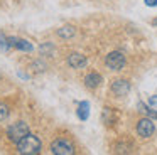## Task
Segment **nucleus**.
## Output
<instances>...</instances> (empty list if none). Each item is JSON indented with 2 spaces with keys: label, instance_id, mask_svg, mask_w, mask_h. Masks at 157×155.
<instances>
[{
  "label": "nucleus",
  "instance_id": "1",
  "mask_svg": "<svg viewBox=\"0 0 157 155\" xmlns=\"http://www.w3.org/2000/svg\"><path fill=\"white\" fill-rule=\"evenodd\" d=\"M15 145H17V152L22 155H37V153H41V150H42V143H41V140H39V137H36V135H32V133H27Z\"/></svg>",
  "mask_w": 157,
  "mask_h": 155
},
{
  "label": "nucleus",
  "instance_id": "2",
  "mask_svg": "<svg viewBox=\"0 0 157 155\" xmlns=\"http://www.w3.org/2000/svg\"><path fill=\"white\" fill-rule=\"evenodd\" d=\"M27 133H31V131H29V125L25 123V121H15L14 125H10V127L7 128V137H9V140L14 142V143L21 142Z\"/></svg>",
  "mask_w": 157,
  "mask_h": 155
},
{
  "label": "nucleus",
  "instance_id": "3",
  "mask_svg": "<svg viewBox=\"0 0 157 155\" xmlns=\"http://www.w3.org/2000/svg\"><path fill=\"white\" fill-rule=\"evenodd\" d=\"M51 152L54 155H73L75 153V145L68 138H56L51 143Z\"/></svg>",
  "mask_w": 157,
  "mask_h": 155
},
{
  "label": "nucleus",
  "instance_id": "4",
  "mask_svg": "<svg viewBox=\"0 0 157 155\" xmlns=\"http://www.w3.org/2000/svg\"><path fill=\"white\" fill-rule=\"evenodd\" d=\"M125 62H127V59H125V56H123V52H120V51L110 52L105 59L106 67L112 69V71H122L123 67H125Z\"/></svg>",
  "mask_w": 157,
  "mask_h": 155
},
{
  "label": "nucleus",
  "instance_id": "5",
  "mask_svg": "<svg viewBox=\"0 0 157 155\" xmlns=\"http://www.w3.org/2000/svg\"><path fill=\"white\" fill-rule=\"evenodd\" d=\"M154 131H155V125H154V121L150 118H142L137 123V133H139V137L149 138L154 135Z\"/></svg>",
  "mask_w": 157,
  "mask_h": 155
},
{
  "label": "nucleus",
  "instance_id": "6",
  "mask_svg": "<svg viewBox=\"0 0 157 155\" xmlns=\"http://www.w3.org/2000/svg\"><path fill=\"white\" fill-rule=\"evenodd\" d=\"M110 89H112V93L115 94V96H118V98L127 96V94L130 93V83L127 79H117V81L112 83Z\"/></svg>",
  "mask_w": 157,
  "mask_h": 155
},
{
  "label": "nucleus",
  "instance_id": "7",
  "mask_svg": "<svg viewBox=\"0 0 157 155\" xmlns=\"http://www.w3.org/2000/svg\"><path fill=\"white\" fill-rule=\"evenodd\" d=\"M86 64H88V59L79 52H73L68 56V66L73 69H83Z\"/></svg>",
  "mask_w": 157,
  "mask_h": 155
},
{
  "label": "nucleus",
  "instance_id": "8",
  "mask_svg": "<svg viewBox=\"0 0 157 155\" xmlns=\"http://www.w3.org/2000/svg\"><path fill=\"white\" fill-rule=\"evenodd\" d=\"M7 40H9V46L10 47H15V49H19V51H24V52H32V44L29 42V40H25V39H19V37H7Z\"/></svg>",
  "mask_w": 157,
  "mask_h": 155
},
{
  "label": "nucleus",
  "instance_id": "9",
  "mask_svg": "<svg viewBox=\"0 0 157 155\" xmlns=\"http://www.w3.org/2000/svg\"><path fill=\"white\" fill-rule=\"evenodd\" d=\"M101 83H103V78H101V74H98V73H88L85 76V86L90 88V89L98 88Z\"/></svg>",
  "mask_w": 157,
  "mask_h": 155
},
{
  "label": "nucleus",
  "instance_id": "10",
  "mask_svg": "<svg viewBox=\"0 0 157 155\" xmlns=\"http://www.w3.org/2000/svg\"><path fill=\"white\" fill-rule=\"evenodd\" d=\"M88 116H90V103L81 101L78 106V118L79 120H88Z\"/></svg>",
  "mask_w": 157,
  "mask_h": 155
},
{
  "label": "nucleus",
  "instance_id": "11",
  "mask_svg": "<svg viewBox=\"0 0 157 155\" xmlns=\"http://www.w3.org/2000/svg\"><path fill=\"white\" fill-rule=\"evenodd\" d=\"M75 27L73 25H64L61 27V29H58V36L61 37V39H71L73 36H75Z\"/></svg>",
  "mask_w": 157,
  "mask_h": 155
},
{
  "label": "nucleus",
  "instance_id": "12",
  "mask_svg": "<svg viewBox=\"0 0 157 155\" xmlns=\"http://www.w3.org/2000/svg\"><path fill=\"white\" fill-rule=\"evenodd\" d=\"M115 111L112 110V108H103V121H105V125H113V121H115Z\"/></svg>",
  "mask_w": 157,
  "mask_h": 155
},
{
  "label": "nucleus",
  "instance_id": "13",
  "mask_svg": "<svg viewBox=\"0 0 157 155\" xmlns=\"http://www.w3.org/2000/svg\"><path fill=\"white\" fill-rule=\"evenodd\" d=\"M115 152L117 153H130V152H133V143L128 142V145H127V143H123V142H118L117 147H115Z\"/></svg>",
  "mask_w": 157,
  "mask_h": 155
},
{
  "label": "nucleus",
  "instance_id": "14",
  "mask_svg": "<svg viewBox=\"0 0 157 155\" xmlns=\"http://www.w3.org/2000/svg\"><path fill=\"white\" fill-rule=\"evenodd\" d=\"M39 51H41V56L51 57L52 54H54V46H52L51 42H44L41 47H39Z\"/></svg>",
  "mask_w": 157,
  "mask_h": 155
},
{
  "label": "nucleus",
  "instance_id": "15",
  "mask_svg": "<svg viewBox=\"0 0 157 155\" xmlns=\"http://www.w3.org/2000/svg\"><path fill=\"white\" fill-rule=\"evenodd\" d=\"M9 113H10V110H9V106L5 103H0V121H5L9 118Z\"/></svg>",
  "mask_w": 157,
  "mask_h": 155
},
{
  "label": "nucleus",
  "instance_id": "16",
  "mask_svg": "<svg viewBox=\"0 0 157 155\" xmlns=\"http://www.w3.org/2000/svg\"><path fill=\"white\" fill-rule=\"evenodd\" d=\"M32 67H36V73H42V71L46 69V64L41 62V61H36V62H32Z\"/></svg>",
  "mask_w": 157,
  "mask_h": 155
},
{
  "label": "nucleus",
  "instance_id": "17",
  "mask_svg": "<svg viewBox=\"0 0 157 155\" xmlns=\"http://www.w3.org/2000/svg\"><path fill=\"white\" fill-rule=\"evenodd\" d=\"M147 104H149V106L157 113V94H155V96H150L149 98V103H147Z\"/></svg>",
  "mask_w": 157,
  "mask_h": 155
},
{
  "label": "nucleus",
  "instance_id": "18",
  "mask_svg": "<svg viewBox=\"0 0 157 155\" xmlns=\"http://www.w3.org/2000/svg\"><path fill=\"white\" fill-rule=\"evenodd\" d=\"M145 5H149V7H157V0H145Z\"/></svg>",
  "mask_w": 157,
  "mask_h": 155
},
{
  "label": "nucleus",
  "instance_id": "19",
  "mask_svg": "<svg viewBox=\"0 0 157 155\" xmlns=\"http://www.w3.org/2000/svg\"><path fill=\"white\" fill-rule=\"evenodd\" d=\"M152 24H154V25H157V19H154V20H152Z\"/></svg>",
  "mask_w": 157,
  "mask_h": 155
}]
</instances>
